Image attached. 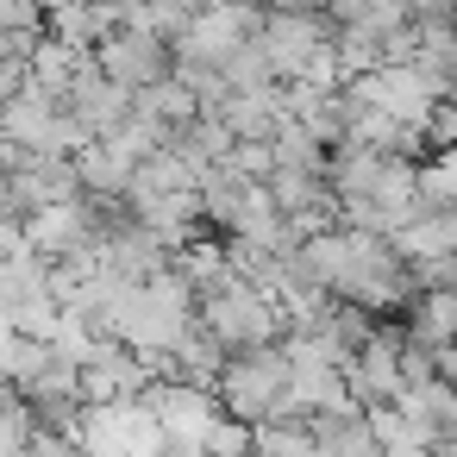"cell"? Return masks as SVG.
<instances>
[{"label": "cell", "instance_id": "cell-1", "mask_svg": "<svg viewBox=\"0 0 457 457\" xmlns=\"http://www.w3.org/2000/svg\"><path fill=\"white\" fill-rule=\"evenodd\" d=\"M301 263H307L313 288H326L338 301H357L370 313H388V307L413 301V270H407V257L388 232L326 226L313 238H301Z\"/></svg>", "mask_w": 457, "mask_h": 457}, {"label": "cell", "instance_id": "cell-2", "mask_svg": "<svg viewBox=\"0 0 457 457\" xmlns=\"http://www.w3.org/2000/svg\"><path fill=\"white\" fill-rule=\"evenodd\" d=\"M288 382H295V363H288V345L276 338V345H257V351H232L213 388H220L226 413L263 426V420H295Z\"/></svg>", "mask_w": 457, "mask_h": 457}, {"label": "cell", "instance_id": "cell-3", "mask_svg": "<svg viewBox=\"0 0 457 457\" xmlns=\"http://www.w3.org/2000/svg\"><path fill=\"white\" fill-rule=\"evenodd\" d=\"M195 320L226 345V357H232V351H257V345H276V338H282V307H276L251 276H238V270H232L220 288H207V295H201Z\"/></svg>", "mask_w": 457, "mask_h": 457}, {"label": "cell", "instance_id": "cell-4", "mask_svg": "<svg viewBox=\"0 0 457 457\" xmlns=\"http://www.w3.org/2000/svg\"><path fill=\"white\" fill-rule=\"evenodd\" d=\"M95 63H101V76H107V82H120V88L145 95V88H157V82H170V76H176V45H170L163 32H151V26H138V20H126L120 32H107V38L95 45Z\"/></svg>", "mask_w": 457, "mask_h": 457}, {"label": "cell", "instance_id": "cell-5", "mask_svg": "<svg viewBox=\"0 0 457 457\" xmlns=\"http://www.w3.org/2000/svg\"><path fill=\"white\" fill-rule=\"evenodd\" d=\"M26 245L38 257H76L95 245V195H70V201H51L38 213H26Z\"/></svg>", "mask_w": 457, "mask_h": 457}, {"label": "cell", "instance_id": "cell-6", "mask_svg": "<svg viewBox=\"0 0 457 457\" xmlns=\"http://www.w3.org/2000/svg\"><path fill=\"white\" fill-rule=\"evenodd\" d=\"M345 382H351V401H363V407L395 401V395L407 388V370H401V338L376 332L370 345H357V351H351V363H345Z\"/></svg>", "mask_w": 457, "mask_h": 457}, {"label": "cell", "instance_id": "cell-7", "mask_svg": "<svg viewBox=\"0 0 457 457\" xmlns=\"http://www.w3.org/2000/svg\"><path fill=\"white\" fill-rule=\"evenodd\" d=\"M395 245H401V257L407 263H426V257H457V207H420L401 232H395Z\"/></svg>", "mask_w": 457, "mask_h": 457}, {"label": "cell", "instance_id": "cell-8", "mask_svg": "<svg viewBox=\"0 0 457 457\" xmlns=\"http://www.w3.org/2000/svg\"><path fill=\"white\" fill-rule=\"evenodd\" d=\"M407 338L420 345H457V288H413L407 301Z\"/></svg>", "mask_w": 457, "mask_h": 457}, {"label": "cell", "instance_id": "cell-9", "mask_svg": "<svg viewBox=\"0 0 457 457\" xmlns=\"http://www.w3.org/2000/svg\"><path fill=\"white\" fill-rule=\"evenodd\" d=\"M251 457H332L307 420H263L251 438Z\"/></svg>", "mask_w": 457, "mask_h": 457}, {"label": "cell", "instance_id": "cell-10", "mask_svg": "<svg viewBox=\"0 0 457 457\" xmlns=\"http://www.w3.org/2000/svg\"><path fill=\"white\" fill-rule=\"evenodd\" d=\"M420 195L432 207H457V145H445L420 163Z\"/></svg>", "mask_w": 457, "mask_h": 457}, {"label": "cell", "instance_id": "cell-11", "mask_svg": "<svg viewBox=\"0 0 457 457\" xmlns=\"http://www.w3.org/2000/svg\"><path fill=\"white\" fill-rule=\"evenodd\" d=\"M251 438H257V426H251V420L220 413V420H213V432H207V457H251Z\"/></svg>", "mask_w": 457, "mask_h": 457}, {"label": "cell", "instance_id": "cell-12", "mask_svg": "<svg viewBox=\"0 0 457 457\" xmlns=\"http://www.w3.org/2000/svg\"><path fill=\"white\" fill-rule=\"evenodd\" d=\"M32 457H88V451H82V438H76L70 426L38 420V426H32Z\"/></svg>", "mask_w": 457, "mask_h": 457}, {"label": "cell", "instance_id": "cell-13", "mask_svg": "<svg viewBox=\"0 0 457 457\" xmlns=\"http://www.w3.org/2000/svg\"><path fill=\"white\" fill-rule=\"evenodd\" d=\"M438 376L457 388V345H438Z\"/></svg>", "mask_w": 457, "mask_h": 457}]
</instances>
